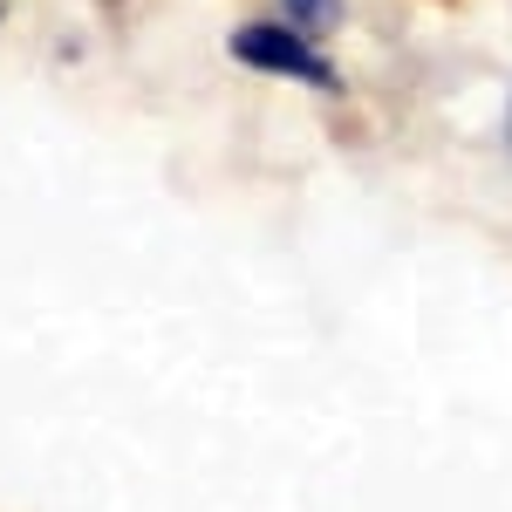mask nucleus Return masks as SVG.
<instances>
[{
	"mask_svg": "<svg viewBox=\"0 0 512 512\" xmlns=\"http://www.w3.org/2000/svg\"><path fill=\"white\" fill-rule=\"evenodd\" d=\"M226 48H233V62L260 69V76L308 82V89H328V96H342V69H335V62H328L315 41L301 35V28H287V21H239Z\"/></svg>",
	"mask_w": 512,
	"mask_h": 512,
	"instance_id": "f257e3e1",
	"label": "nucleus"
},
{
	"mask_svg": "<svg viewBox=\"0 0 512 512\" xmlns=\"http://www.w3.org/2000/svg\"><path fill=\"white\" fill-rule=\"evenodd\" d=\"M280 7H287V28H301L308 41L342 21V0H280Z\"/></svg>",
	"mask_w": 512,
	"mask_h": 512,
	"instance_id": "f03ea898",
	"label": "nucleus"
},
{
	"mask_svg": "<svg viewBox=\"0 0 512 512\" xmlns=\"http://www.w3.org/2000/svg\"><path fill=\"white\" fill-rule=\"evenodd\" d=\"M506 151H512V96H506Z\"/></svg>",
	"mask_w": 512,
	"mask_h": 512,
	"instance_id": "7ed1b4c3",
	"label": "nucleus"
},
{
	"mask_svg": "<svg viewBox=\"0 0 512 512\" xmlns=\"http://www.w3.org/2000/svg\"><path fill=\"white\" fill-rule=\"evenodd\" d=\"M0 14H7V0H0Z\"/></svg>",
	"mask_w": 512,
	"mask_h": 512,
	"instance_id": "20e7f679",
	"label": "nucleus"
}]
</instances>
